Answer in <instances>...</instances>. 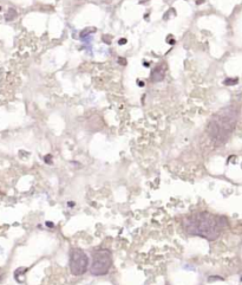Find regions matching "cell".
<instances>
[{"label": "cell", "mask_w": 242, "mask_h": 285, "mask_svg": "<svg viewBox=\"0 0 242 285\" xmlns=\"http://www.w3.org/2000/svg\"><path fill=\"white\" fill-rule=\"evenodd\" d=\"M15 14H17L15 11L12 10V8H10V10H8V13L6 14V19H7V20H11V19H13V18L15 17Z\"/></svg>", "instance_id": "cell-6"}, {"label": "cell", "mask_w": 242, "mask_h": 285, "mask_svg": "<svg viewBox=\"0 0 242 285\" xmlns=\"http://www.w3.org/2000/svg\"><path fill=\"white\" fill-rule=\"evenodd\" d=\"M239 118V110L234 105L226 107L215 114L208 124V134L216 146L227 142Z\"/></svg>", "instance_id": "cell-2"}, {"label": "cell", "mask_w": 242, "mask_h": 285, "mask_svg": "<svg viewBox=\"0 0 242 285\" xmlns=\"http://www.w3.org/2000/svg\"><path fill=\"white\" fill-rule=\"evenodd\" d=\"M112 265L111 252L106 249L96 250L92 253V264L90 266V272L93 276H104L106 275Z\"/></svg>", "instance_id": "cell-3"}, {"label": "cell", "mask_w": 242, "mask_h": 285, "mask_svg": "<svg viewBox=\"0 0 242 285\" xmlns=\"http://www.w3.org/2000/svg\"><path fill=\"white\" fill-rule=\"evenodd\" d=\"M89 269V258L82 249H72L70 253V270L73 276H82Z\"/></svg>", "instance_id": "cell-4"}, {"label": "cell", "mask_w": 242, "mask_h": 285, "mask_svg": "<svg viewBox=\"0 0 242 285\" xmlns=\"http://www.w3.org/2000/svg\"><path fill=\"white\" fill-rule=\"evenodd\" d=\"M124 43H126V40H125V39H122V40H120V44H124Z\"/></svg>", "instance_id": "cell-8"}, {"label": "cell", "mask_w": 242, "mask_h": 285, "mask_svg": "<svg viewBox=\"0 0 242 285\" xmlns=\"http://www.w3.org/2000/svg\"><path fill=\"white\" fill-rule=\"evenodd\" d=\"M138 85H139V87H143V85H144V83H143V82H138Z\"/></svg>", "instance_id": "cell-9"}, {"label": "cell", "mask_w": 242, "mask_h": 285, "mask_svg": "<svg viewBox=\"0 0 242 285\" xmlns=\"http://www.w3.org/2000/svg\"><path fill=\"white\" fill-rule=\"evenodd\" d=\"M236 82H238L236 78H235V79H226V81H224V84H226V85H229V84H235Z\"/></svg>", "instance_id": "cell-7"}, {"label": "cell", "mask_w": 242, "mask_h": 285, "mask_svg": "<svg viewBox=\"0 0 242 285\" xmlns=\"http://www.w3.org/2000/svg\"><path fill=\"white\" fill-rule=\"evenodd\" d=\"M0 11H1V7H0Z\"/></svg>", "instance_id": "cell-10"}, {"label": "cell", "mask_w": 242, "mask_h": 285, "mask_svg": "<svg viewBox=\"0 0 242 285\" xmlns=\"http://www.w3.org/2000/svg\"><path fill=\"white\" fill-rule=\"evenodd\" d=\"M227 226V219L215 215L209 212H198L183 219L182 227L190 234L204 238L207 240H216Z\"/></svg>", "instance_id": "cell-1"}, {"label": "cell", "mask_w": 242, "mask_h": 285, "mask_svg": "<svg viewBox=\"0 0 242 285\" xmlns=\"http://www.w3.org/2000/svg\"><path fill=\"white\" fill-rule=\"evenodd\" d=\"M164 77V70L161 69V67H156L151 73V79L153 82H158V81H162Z\"/></svg>", "instance_id": "cell-5"}]
</instances>
